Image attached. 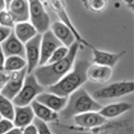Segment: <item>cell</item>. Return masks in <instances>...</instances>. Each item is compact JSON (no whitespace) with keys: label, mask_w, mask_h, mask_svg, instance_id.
Wrapping results in <instances>:
<instances>
[{"label":"cell","mask_w":134,"mask_h":134,"mask_svg":"<svg viewBox=\"0 0 134 134\" xmlns=\"http://www.w3.org/2000/svg\"><path fill=\"white\" fill-rule=\"evenodd\" d=\"M22 134H39L38 129L33 123L22 129Z\"/></svg>","instance_id":"29"},{"label":"cell","mask_w":134,"mask_h":134,"mask_svg":"<svg viewBox=\"0 0 134 134\" xmlns=\"http://www.w3.org/2000/svg\"><path fill=\"white\" fill-rule=\"evenodd\" d=\"M62 134V133H61ZM63 134H64V133H63ZM68 134H75V133H68ZM76 134H82V133H76ZM86 134H88V133H86ZM88 134H90V133H88ZM103 134H105V133H103ZM108 134V133H107Z\"/></svg>","instance_id":"35"},{"label":"cell","mask_w":134,"mask_h":134,"mask_svg":"<svg viewBox=\"0 0 134 134\" xmlns=\"http://www.w3.org/2000/svg\"><path fill=\"white\" fill-rule=\"evenodd\" d=\"M33 123L35 125V126L38 129V132L39 134H53V132H52L51 129L49 128V126L47 125V124L44 121L35 117Z\"/></svg>","instance_id":"26"},{"label":"cell","mask_w":134,"mask_h":134,"mask_svg":"<svg viewBox=\"0 0 134 134\" xmlns=\"http://www.w3.org/2000/svg\"><path fill=\"white\" fill-rule=\"evenodd\" d=\"M90 65L86 59H80L73 65L71 71L56 83L48 87L49 92L59 96L68 97L72 92L81 88L88 80L87 69Z\"/></svg>","instance_id":"2"},{"label":"cell","mask_w":134,"mask_h":134,"mask_svg":"<svg viewBox=\"0 0 134 134\" xmlns=\"http://www.w3.org/2000/svg\"><path fill=\"white\" fill-rule=\"evenodd\" d=\"M11 31H12V29L10 28L0 26V45L7 39V37L10 35Z\"/></svg>","instance_id":"28"},{"label":"cell","mask_w":134,"mask_h":134,"mask_svg":"<svg viewBox=\"0 0 134 134\" xmlns=\"http://www.w3.org/2000/svg\"><path fill=\"white\" fill-rule=\"evenodd\" d=\"M2 50L6 57L18 55L25 58V47L15 35L13 31H11L7 39L1 44Z\"/></svg>","instance_id":"13"},{"label":"cell","mask_w":134,"mask_h":134,"mask_svg":"<svg viewBox=\"0 0 134 134\" xmlns=\"http://www.w3.org/2000/svg\"><path fill=\"white\" fill-rule=\"evenodd\" d=\"M102 107L84 88H80L69 96L66 106L60 111V115L65 119H71L84 113L99 112Z\"/></svg>","instance_id":"3"},{"label":"cell","mask_w":134,"mask_h":134,"mask_svg":"<svg viewBox=\"0 0 134 134\" xmlns=\"http://www.w3.org/2000/svg\"><path fill=\"white\" fill-rule=\"evenodd\" d=\"M123 55L124 52L112 53L94 48L92 52V61L96 64L113 68Z\"/></svg>","instance_id":"17"},{"label":"cell","mask_w":134,"mask_h":134,"mask_svg":"<svg viewBox=\"0 0 134 134\" xmlns=\"http://www.w3.org/2000/svg\"><path fill=\"white\" fill-rule=\"evenodd\" d=\"M9 77V73L5 71H0V92L4 87Z\"/></svg>","instance_id":"30"},{"label":"cell","mask_w":134,"mask_h":134,"mask_svg":"<svg viewBox=\"0 0 134 134\" xmlns=\"http://www.w3.org/2000/svg\"><path fill=\"white\" fill-rule=\"evenodd\" d=\"M6 59V56L2 50L1 45H0V71H3V67H4V62Z\"/></svg>","instance_id":"31"},{"label":"cell","mask_w":134,"mask_h":134,"mask_svg":"<svg viewBox=\"0 0 134 134\" xmlns=\"http://www.w3.org/2000/svg\"><path fill=\"white\" fill-rule=\"evenodd\" d=\"M27 74V68L20 71L10 72L8 80L0 93L9 100H12L21 90Z\"/></svg>","instance_id":"8"},{"label":"cell","mask_w":134,"mask_h":134,"mask_svg":"<svg viewBox=\"0 0 134 134\" xmlns=\"http://www.w3.org/2000/svg\"><path fill=\"white\" fill-rule=\"evenodd\" d=\"M79 50V43L76 41L70 47L68 55L57 62L38 66L33 74L43 87H50L56 83L68 73L74 65Z\"/></svg>","instance_id":"1"},{"label":"cell","mask_w":134,"mask_h":134,"mask_svg":"<svg viewBox=\"0 0 134 134\" xmlns=\"http://www.w3.org/2000/svg\"><path fill=\"white\" fill-rule=\"evenodd\" d=\"M7 9V5L5 0H0V11Z\"/></svg>","instance_id":"33"},{"label":"cell","mask_w":134,"mask_h":134,"mask_svg":"<svg viewBox=\"0 0 134 134\" xmlns=\"http://www.w3.org/2000/svg\"><path fill=\"white\" fill-rule=\"evenodd\" d=\"M134 83L132 80H124L113 83L93 92L94 99L106 100L118 98L133 92Z\"/></svg>","instance_id":"5"},{"label":"cell","mask_w":134,"mask_h":134,"mask_svg":"<svg viewBox=\"0 0 134 134\" xmlns=\"http://www.w3.org/2000/svg\"><path fill=\"white\" fill-rule=\"evenodd\" d=\"M5 1H6V3H7V5L8 6V5H9V3L12 1V0H5Z\"/></svg>","instance_id":"34"},{"label":"cell","mask_w":134,"mask_h":134,"mask_svg":"<svg viewBox=\"0 0 134 134\" xmlns=\"http://www.w3.org/2000/svg\"><path fill=\"white\" fill-rule=\"evenodd\" d=\"M43 91L44 87L40 84L33 73L27 74L21 90L12 100V102L15 106L29 105Z\"/></svg>","instance_id":"4"},{"label":"cell","mask_w":134,"mask_h":134,"mask_svg":"<svg viewBox=\"0 0 134 134\" xmlns=\"http://www.w3.org/2000/svg\"><path fill=\"white\" fill-rule=\"evenodd\" d=\"M35 117L31 104L26 106H15V114L12 120L15 127L23 129L27 125L31 124Z\"/></svg>","instance_id":"16"},{"label":"cell","mask_w":134,"mask_h":134,"mask_svg":"<svg viewBox=\"0 0 134 134\" xmlns=\"http://www.w3.org/2000/svg\"><path fill=\"white\" fill-rule=\"evenodd\" d=\"M113 73V68L93 64L87 69V78L96 83H104L111 79Z\"/></svg>","instance_id":"12"},{"label":"cell","mask_w":134,"mask_h":134,"mask_svg":"<svg viewBox=\"0 0 134 134\" xmlns=\"http://www.w3.org/2000/svg\"><path fill=\"white\" fill-rule=\"evenodd\" d=\"M131 108L132 105L127 102H117L102 107L98 113L106 119H112L129 111Z\"/></svg>","instance_id":"19"},{"label":"cell","mask_w":134,"mask_h":134,"mask_svg":"<svg viewBox=\"0 0 134 134\" xmlns=\"http://www.w3.org/2000/svg\"><path fill=\"white\" fill-rule=\"evenodd\" d=\"M14 114L15 105L13 102L0 93V115L3 118L13 120Z\"/></svg>","instance_id":"22"},{"label":"cell","mask_w":134,"mask_h":134,"mask_svg":"<svg viewBox=\"0 0 134 134\" xmlns=\"http://www.w3.org/2000/svg\"><path fill=\"white\" fill-rule=\"evenodd\" d=\"M5 134H22V129L14 127L13 129L8 131L7 132H6Z\"/></svg>","instance_id":"32"},{"label":"cell","mask_w":134,"mask_h":134,"mask_svg":"<svg viewBox=\"0 0 134 134\" xmlns=\"http://www.w3.org/2000/svg\"><path fill=\"white\" fill-rule=\"evenodd\" d=\"M13 17L15 23L29 21L28 0H12L7 9Z\"/></svg>","instance_id":"14"},{"label":"cell","mask_w":134,"mask_h":134,"mask_svg":"<svg viewBox=\"0 0 134 134\" xmlns=\"http://www.w3.org/2000/svg\"><path fill=\"white\" fill-rule=\"evenodd\" d=\"M2 118H3V117H2V116H1V115H0V120H1Z\"/></svg>","instance_id":"36"},{"label":"cell","mask_w":134,"mask_h":134,"mask_svg":"<svg viewBox=\"0 0 134 134\" xmlns=\"http://www.w3.org/2000/svg\"><path fill=\"white\" fill-rule=\"evenodd\" d=\"M51 31L61 43L68 47H70L76 42V37L71 30L61 21L54 22L51 27Z\"/></svg>","instance_id":"15"},{"label":"cell","mask_w":134,"mask_h":134,"mask_svg":"<svg viewBox=\"0 0 134 134\" xmlns=\"http://www.w3.org/2000/svg\"><path fill=\"white\" fill-rule=\"evenodd\" d=\"M88 7L92 11L101 12L107 7V0H87Z\"/></svg>","instance_id":"25"},{"label":"cell","mask_w":134,"mask_h":134,"mask_svg":"<svg viewBox=\"0 0 134 134\" xmlns=\"http://www.w3.org/2000/svg\"><path fill=\"white\" fill-rule=\"evenodd\" d=\"M73 120L77 126L86 129L100 127L107 121V119L101 116L98 112H88L79 114L73 117Z\"/></svg>","instance_id":"10"},{"label":"cell","mask_w":134,"mask_h":134,"mask_svg":"<svg viewBox=\"0 0 134 134\" xmlns=\"http://www.w3.org/2000/svg\"><path fill=\"white\" fill-rule=\"evenodd\" d=\"M31 106L33 109L35 116L46 123L54 122L58 119L57 113L54 112L53 110L47 108L44 104L38 102L37 100H34L31 103Z\"/></svg>","instance_id":"20"},{"label":"cell","mask_w":134,"mask_h":134,"mask_svg":"<svg viewBox=\"0 0 134 134\" xmlns=\"http://www.w3.org/2000/svg\"><path fill=\"white\" fill-rule=\"evenodd\" d=\"M14 127L15 125L12 120L6 118H2L0 120V134H5Z\"/></svg>","instance_id":"27"},{"label":"cell","mask_w":134,"mask_h":134,"mask_svg":"<svg viewBox=\"0 0 134 134\" xmlns=\"http://www.w3.org/2000/svg\"><path fill=\"white\" fill-rule=\"evenodd\" d=\"M68 52H69V47H68L64 45L59 46L52 53V55H51L50 59H48L47 64H51V63L59 61V60H62L68 55Z\"/></svg>","instance_id":"23"},{"label":"cell","mask_w":134,"mask_h":134,"mask_svg":"<svg viewBox=\"0 0 134 134\" xmlns=\"http://www.w3.org/2000/svg\"><path fill=\"white\" fill-rule=\"evenodd\" d=\"M61 45L63 44L55 37L51 29L43 32L40 42V59L39 66L46 64L55 50Z\"/></svg>","instance_id":"9"},{"label":"cell","mask_w":134,"mask_h":134,"mask_svg":"<svg viewBox=\"0 0 134 134\" xmlns=\"http://www.w3.org/2000/svg\"><path fill=\"white\" fill-rule=\"evenodd\" d=\"M15 25V22L7 10L0 11V26L13 29Z\"/></svg>","instance_id":"24"},{"label":"cell","mask_w":134,"mask_h":134,"mask_svg":"<svg viewBox=\"0 0 134 134\" xmlns=\"http://www.w3.org/2000/svg\"><path fill=\"white\" fill-rule=\"evenodd\" d=\"M12 31L16 35V37L23 43H27L39 34L30 21L16 23Z\"/></svg>","instance_id":"18"},{"label":"cell","mask_w":134,"mask_h":134,"mask_svg":"<svg viewBox=\"0 0 134 134\" xmlns=\"http://www.w3.org/2000/svg\"><path fill=\"white\" fill-rule=\"evenodd\" d=\"M41 37L42 34L39 33L34 38L24 43L27 74L32 73L33 71L40 65Z\"/></svg>","instance_id":"7"},{"label":"cell","mask_w":134,"mask_h":134,"mask_svg":"<svg viewBox=\"0 0 134 134\" xmlns=\"http://www.w3.org/2000/svg\"><path fill=\"white\" fill-rule=\"evenodd\" d=\"M27 68V61L26 59L18 56V55H12L6 57L3 71L10 73L15 71H20Z\"/></svg>","instance_id":"21"},{"label":"cell","mask_w":134,"mask_h":134,"mask_svg":"<svg viewBox=\"0 0 134 134\" xmlns=\"http://www.w3.org/2000/svg\"><path fill=\"white\" fill-rule=\"evenodd\" d=\"M68 97L59 96L52 92H42L35 99L55 113L60 112L67 104Z\"/></svg>","instance_id":"11"},{"label":"cell","mask_w":134,"mask_h":134,"mask_svg":"<svg viewBox=\"0 0 134 134\" xmlns=\"http://www.w3.org/2000/svg\"><path fill=\"white\" fill-rule=\"evenodd\" d=\"M29 3V21L37 30L43 34L49 29L50 17L43 5L41 0H28Z\"/></svg>","instance_id":"6"}]
</instances>
